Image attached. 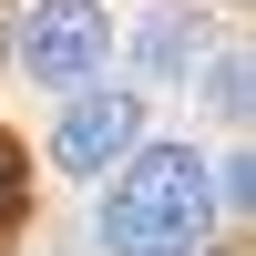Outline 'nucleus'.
<instances>
[{
	"mask_svg": "<svg viewBox=\"0 0 256 256\" xmlns=\"http://www.w3.org/2000/svg\"><path fill=\"white\" fill-rule=\"evenodd\" d=\"M216 226V164L195 144H134L102 184V246L113 256H195Z\"/></svg>",
	"mask_w": 256,
	"mask_h": 256,
	"instance_id": "f257e3e1",
	"label": "nucleus"
},
{
	"mask_svg": "<svg viewBox=\"0 0 256 256\" xmlns=\"http://www.w3.org/2000/svg\"><path fill=\"white\" fill-rule=\"evenodd\" d=\"M102 62H113V10H92V0H31L20 10V72L31 82L82 92Z\"/></svg>",
	"mask_w": 256,
	"mask_h": 256,
	"instance_id": "f03ea898",
	"label": "nucleus"
},
{
	"mask_svg": "<svg viewBox=\"0 0 256 256\" xmlns=\"http://www.w3.org/2000/svg\"><path fill=\"white\" fill-rule=\"evenodd\" d=\"M144 144V92L134 82H82L52 123V164L62 174H113L123 154Z\"/></svg>",
	"mask_w": 256,
	"mask_h": 256,
	"instance_id": "7ed1b4c3",
	"label": "nucleus"
},
{
	"mask_svg": "<svg viewBox=\"0 0 256 256\" xmlns=\"http://www.w3.org/2000/svg\"><path fill=\"white\" fill-rule=\"evenodd\" d=\"M184 20H195V10H154V20L134 31V62H144V72H164V82H174V72H195L205 31H184Z\"/></svg>",
	"mask_w": 256,
	"mask_h": 256,
	"instance_id": "20e7f679",
	"label": "nucleus"
},
{
	"mask_svg": "<svg viewBox=\"0 0 256 256\" xmlns=\"http://www.w3.org/2000/svg\"><path fill=\"white\" fill-rule=\"evenodd\" d=\"M20 216H31V154L0 134V226H20Z\"/></svg>",
	"mask_w": 256,
	"mask_h": 256,
	"instance_id": "39448f33",
	"label": "nucleus"
},
{
	"mask_svg": "<svg viewBox=\"0 0 256 256\" xmlns=\"http://www.w3.org/2000/svg\"><path fill=\"white\" fill-rule=\"evenodd\" d=\"M216 113L246 123V52H216Z\"/></svg>",
	"mask_w": 256,
	"mask_h": 256,
	"instance_id": "423d86ee",
	"label": "nucleus"
}]
</instances>
